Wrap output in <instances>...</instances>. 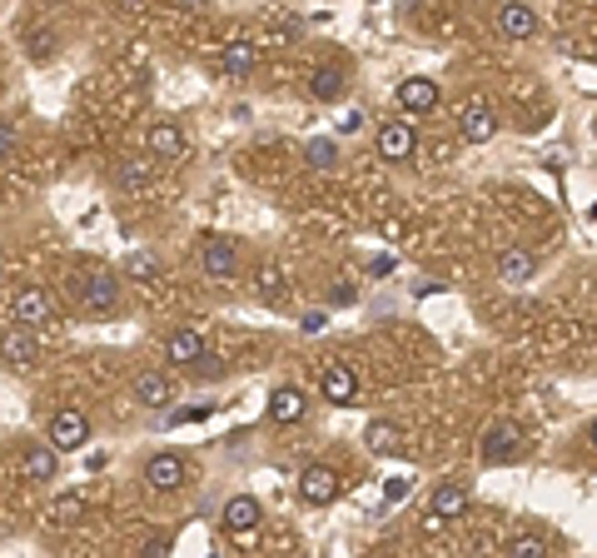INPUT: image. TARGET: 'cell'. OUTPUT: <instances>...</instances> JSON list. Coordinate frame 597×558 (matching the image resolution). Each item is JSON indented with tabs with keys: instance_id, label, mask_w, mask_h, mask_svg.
<instances>
[{
	"instance_id": "cell-13",
	"label": "cell",
	"mask_w": 597,
	"mask_h": 558,
	"mask_svg": "<svg viewBox=\"0 0 597 558\" xmlns=\"http://www.w3.org/2000/svg\"><path fill=\"white\" fill-rule=\"evenodd\" d=\"M399 105H403L409 115H429V110H439V80H429V76L403 80V86H399Z\"/></svg>"
},
{
	"instance_id": "cell-7",
	"label": "cell",
	"mask_w": 597,
	"mask_h": 558,
	"mask_svg": "<svg viewBox=\"0 0 597 558\" xmlns=\"http://www.w3.org/2000/svg\"><path fill=\"white\" fill-rule=\"evenodd\" d=\"M298 499L314 503V509L334 503V499H339V469H329V464H309L304 473H298Z\"/></svg>"
},
{
	"instance_id": "cell-37",
	"label": "cell",
	"mask_w": 597,
	"mask_h": 558,
	"mask_svg": "<svg viewBox=\"0 0 597 558\" xmlns=\"http://www.w3.org/2000/svg\"><path fill=\"white\" fill-rule=\"evenodd\" d=\"M588 444L597 449V419H592V424H588Z\"/></svg>"
},
{
	"instance_id": "cell-1",
	"label": "cell",
	"mask_w": 597,
	"mask_h": 558,
	"mask_svg": "<svg viewBox=\"0 0 597 558\" xmlns=\"http://www.w3.org/2000/svg\"><path fill=\"white\" fill-rule=\"evenodd\" d=\"M70 289L90 314H110L115 304H120V279L105 275V269H80V275L70 279Z\"/></svg>"
},
{
	"instance_id": "cell-19",
	"label": "cell",
	"mask_w": 597,
	"mask_h": 558,
	"mask_svg": "<svg viewBox=\"0 0 597 558\" xmlns=\"http://www.w3.org/2000/svg\"><path fill=\"white\" fill-rule=\"evenodd\" d=\"M259 66V46H254V40H229V46L219 50V70L224 76H249V70Z\"/></svg>"
},
{
	"instance_id": "cell-32",
	"label": "cell",
	"mask_w": 597,
	"mask_h": 558,
	"mask_svg": "<svg viewBox=\"0 0 597 558\" xmlns=\"http://www.w3.org/2000/svg\"><path fill=\"white\" fill-rule=\"evenodd\" d=\"M130 275H159V265L149 255H130Z\"/></svg>"
},
{
	"instance_id": "cell-28",
	"label": "cell",
	"mask_w": 597,
	"mask_h": 558,
	"mask_svg": "<svg viewBox=\"0 0 597 558\" xmlns=\"http://www.w3.org/2000/svg\"><path fill=\"white\" fill-rule=\"evenodd\" d=\"M30 56H35V60H50V56H56V30H50V25L30 30Z\"/></svg>"
},
{
	"instance_id": "cell-33",
	"label": "cell",
	"mask_w": 597,
	"mask_h": 558,
	"mask_svg": "<svg viewBox=\"0 0 597 558\" xmlns=\"http://www.w3.org/2000/svg\"><path fill=\"white\" fill-rule=\"evenodd\" d=\"M329 304H354V284H334V289H329Z\"/></svg>"
},
{
	"instance_id": "cell-26",
	"label": "cell",
	"mask_w": 597,
	"mask_h": 558,
	"mask_svg": "<svg viewBox=\"0 0 597 558\" xmlns=\"http://www.w3.org/2000/svg\"><path fill=\"white\" fill-rule=\"evenodd\" d=\"M304 160H309V170H334V165H339V145L334 140H309L304 145Z\"/></svg>"
},
{
	"instance_id": "cell-2",
	"label": "cell",
	"mask_w": 597,
	"mask_h": 558,
	"mask_svg": "<svg viewBox=\"0 0 597 558\" xmlns=\"http://www.w3.org/2000/svg\"><path fill=\"white\" fill-rule=\"evenodd\" d=\"M522 449V429L513 424V419H493V424L483 429V444H478V459H483L488 469L498 464H513Z\"/></svg>"
},
{
	"instance_id": "cell-36",
	"label": "cell",
	"mask_w": 597,
	"mask_h": 558,
	"mask_svg": "<svg viewBox=\"0 0 597 558\" xmlns=\"http://www.w3.org/2000/svg\"><path fill=\"white\" fill-rule=\"evenodd\" d=\"M359 125H364V115H359V110H349V115H344V125H339V130H344V135H354Z\"/></svg>"
},
{
	"instance_id": "cell-20",
	"label": "cell",
	"mask_w": 597,
	"mask_h": 558,
	"mask_svg": "<svg viewBox=\"0 0 597 558\" xmlns=\"http://www.w3.org/2000/svg\"><path fill=\"white\" fill-rule=\"evenodd\" d=\"M498 279L518 289V284L538 279V259H532L528 249H503V255H498Z\"/></svg>"
},
{
	"instance_id": "cell-10",
	"label": "cell",
	"mask_w": 597,
	"mask_h": 558,
	"mask_svg": "<svg viewBox=\"0 0 597 558\" xmlns=\"http://www.w3.org/2000/svg\"><path fill=\"white\" fill-rule=\"evenodd\" d=\"M145 145H149L155 160H179V155L189 150V135L179 130L175 120H155V125H149V135H145Z\"/></svg>"
},
{
	"instance_id": "cell-17",
	"label": "cell",
	"mask_w": 597,
	"mask_h": 558,
	"mask_svg": "<svg viewBox=\"0 0 597 558\" xmlns=\"http://www.w3.org/2000/svg\"><path fill=\"white\" fill-rule=\"evenodd\" d=\"M498 36H508V40H528V36H538V10L532 5H503L498 10Z\"/></svg>"
},
{
	"instance_id": "cell-24",
	"label": "cell",
	"mask_w": 597,
	"mask_h": 558,
	"mask_svg": "<svg viewBox=\"0 0 597 558\" xmlns=\"http://www.w3.org/2000/svg\"><path fill=\"white\" fill-rule=\"evenodd\" d=\"M468 509V489L463 483H439V489H433V519H458V513Z\"/></svg>"
},
{
	"instance_id": "cell-30",
	"label": "cell",
	"mask_w": 597,
	"mask_h": 558,
	"mask_svg": "<svg viewBox=\"0 0 597 558\" xmlns=\"http://www.w3.org/2000/svg\"><path fill=\"white\" fill-rule=\"evenodd\" d=\"M140 558H169V539H165V533H149L145 549H140Z\"/></svg>"
},
{
	"instance_id": "cell-27",
	"label": "cell",
	"mask_w": 597,
	"mask_h": 558,
	"mask_svg": "<svg viewBox=\"0 0 597 558\" xmlns=\"http://www.w3.org/2000/svg\"><path fill=\"white\" fill-rule=\"evenodd\" d=\"M50 519L56 523H80L85 519V493H60L56 509H50Z\"/></svg>"
},
{
	"instance_id": "cell-5",
	"label": "cell",
	"mask_w": 597,
	"mask_h": 558,
	"mask_svg": "<svg viewBox=\"0 0 597 558\" xmlns=\"http://www.w3.org/2000/svg\"><path fill=\"white\" fill-rule=\"evenodd\" d=\"M185 473H189V464H185V454H175V449H159V454L145 459V483L155 493H175L179 483H185Z\"/></svg>"
},
{
	"instance_id": "cell-8",
	"label": "cell",
	"mask_w": 597,
	"mask_h": 558,
	"mask_svg": "<svg viewBox=\"0 0 597 558\" xmlns=\"http://www.w3.org/2000/svg\"><path fill=\"white\" fill-rule=\"evenodd\" d=\"M199 265H205L209 279H234V269H239V245L224 235H209L205 245H199Z\"/></svg>"
},
{
	"instance_id": "cell-11",
	"label": "cell",
	"mask_w": 597,
	"mask_h": 558,
	"mask_svg": "<svg viewBox=\"0 0 597 558\" xmlns=\"http://www.w3.org/2000/svg\"><path fill=\"white\" fill-rule=\"evenodd\" d=\"M458 135H463L468 145H488L498 135V115L488 110L483 100H473V105H463V115H458Z\"/></svg>"
},
{
	"instance_id": "cell-14",
	"label": "cell",
	"mask_w": 597,
	"mask_h": 558,
	"mask_svg": "<svg viewBox=\"0 0 597 558\" xmlns=\"http://www.w3.org/2000/svg\"><path fill=\"white\" fill-rule=\"evenodd\" d=\"M379 155H383L389 165L409 160V155H413V125H409V120H389V125H379Z\"/></svg>"
},
{
	"instance_id": "cell-35",
	"label": "cell",
	"mask_w": 597,
	"mask_h": 558,
	"mask_svg": "<svg viewBox=\"0 0 597 558\" xmlns=\"http://www.w3.org/2000/svg\"><path fill=\"white\" fill-rule=\"evenodd\" d=\"M324 324H329V314H324V309L304 314V334H319V330H324Z\"/></svg>"
},
{
	"instance_id": "cell-4",
	"label": "cell",
	"mask_w": 597,
	"mask_h": 558,
	"mask_svg": "<svg viewBox=\"0 0 597 558\" xmlns=\"http://www.w3.org/2000/svg\"><path fill=\"white\" fill-rule=\"evenodd\" d=\"M10 320L25 324V330H40V324L56 320V299H50V289H40V284H25V289H15V299H10Z\"/></svg>"
},
{
	"instance_id": "cell-31",
	"label": "cell",
	"mask_w": 597,
	"mask_h": 558,
	"mask_svg": "<svg viewBox=\"0 0 597 558\" xmlns=\"http://www.w3.org/2000/svg\"><path fill=\"white\" fill-rule=\"evenodd\" d=\"M259 294H264V299H279V294H284V284H279V275H274V269H264V279H259Z\"/></svg>"
},
{
	"instance_id": "cell-15",
	"label": "cell",
	"mask_w": 597,
	"mask_h": 558,
	"mask_svg": "<svg viewBox=\"0 0 597 558\" xmlns=\"http://www.w3.org/2000/svg\"><path fill=\"white\" fill-rule=\"evenodd\" d=\"M319 394H324L329 404H354V394H359V374L349 370V364H329L324 379H319Z\"/></svg>"
},
{
	"instance_id": "cell-25",
	"label": "cell",
	"mask_w": 597,
	"mask_h": 558,
	"mask_svg": "<svg viewBox=\"0 0 597 558\" xmlns=\"http://www.w3.org/2000/svg\"><path fill=\"white\" fill-rule=\"evenodd\" d=\"M149 175H155L149 160H120L115 165V185L120 189H140V185H149Z\"/></svg>"
},
{
	"instance_id": "cell-22",
	"label": "cell",
	"mask_w": 597,
	"mask_h": 558,
	"mask_svg": "<svg viewBox=\"0 0 597 558\" xmlns=\"http://www.w3.org/2000/svg\"><path fill=\"white\" fill-rule=\"evenodd\" d=\"M344 90H349V76L339 66H314V76H309V95H314V100L334 105Z\"/></svg>"
},
{
	"instance_id": "cell-12",
	"label": "cell",
	"mask_w": 597,
	"mask_h": 558,
	"mask_svg": "<svg viewBox=\"0 0 597 558\" xmlns=\"http://www.w3.org/2000/svg\"><path fill=\"white\" fill-rule=\"evenodd\" d=\"M135 399H140L145 409H155V414H165V409L175 404V384H169V374L145 370V374H135Z\"/></svg>"
},
{
	"instance_id": "cell-18",
	"label": "cell",
	"mask_w": 597,
	"mask_h": 558,
	"mask_svg": "<svg viewBox=\"0 0 597 558\" xmlns=\"http://www.w3.org/2000/svg\"><path fill=\"white\" fill-rule=\"evenodd\" d=\"M165 360H169V364H185V370H189V364L209 360V354H205V340H199L195 330H175V334L165 340Z\"/></svg>"
},
{
	"instance_id": "cell-9",
	"label": "cell",
	"mask_w": 597,
	"mask_h": 558,
	"mask_svg": "<svg viewBox=\"0 0 597 558\" xmlns=\"http://www.w3.org/2000/svg\"><path fill=\"white\" fill-rule=\"evenodd\" d=\"M259 499L254 493H234L229 503H224V513H219V523H224V533H234V539H249L254 529H259Z\"/></svg>"
},
{
	"instance_id": "cell-34",
	"label": "cell",
	"mask_w": 597,
	"mask_h": 558,
	"mask_svg": "<svg viewBox=\"0 0 597 558\" xmlns=\"http://www.w3.org/2000/svg\"><path fill=\"white\" fill-rule=\"evenodd\" d=\"M383 493H389V503L409 499V479H389V489H383Z\"/></svg>"
},
{
	"instance_id": "cell-29",
	"label": "cell",
	"mask_w": 597,
	"mask_h": 558,
	"mask_svg": "<svg viewBox=\"0 0 597 558\" xmlns=\"http://www.w3.org/2000/svg\"><path fill=\"white\" fill-rule=\"evenodd\" d=\"M508 558H542V539H538V533H518L513 549H508Z\"/></svg>"
},
{
	"instance_id": "cell-21",
	"label": "cell",
	"mask_w": 597,
	"mask_h": 558,
	"mask_svg": "<svg viewBox=\"0 0 597 558\" xmlns=\"http://www.w3.org/2000/svg\"><path fill=\"white\" fill-rule=\"evenodd\" d=\"M56 469H60V454L50 444H25V454H20V473L25 479L46 483V479H56Z\"/></svg>"
},
{
	"instance_id": "cell-3",
	"label": "cell",
	"mask_w": 597,
	"mask_h": 558,
	"mask_svg": "<svg viewBox=\"0 0 597 558\" xmlns=\"http://www.w3.org/2000/svg\"><path fill=\"white\" fill-rule=\"evenodd\" d=\"M85 439H90V419L80 414V409H56L46 424V444L56 449V454H75V449H85Z\"/></svg>"
},
{
	"instance_id": "cell-6",
	"label": "cell",
	"mask_w": 597,
	"mask_h": 558,
	"mask_svg": "<svg viewBox=\"0 0 597 558\" xmlns=\"http://www.w3.org/2000/svg\"><path fill=\"white\" fill-rule=\"evenodd\" d=\"M0 360H5L10 370H30V364L40 360L35 330H25V324H15V320H10L5 330H0Z\"/></svg>"
},
{
	"instance_id": "cell-38",
	"label": "cell",
	"mask_w": 597,
	"mask_h": 558,
	"mask_svg": "<svg viewBox=\"0 0 597 558\" xmlns=\"http://www.w3.org/2000/svg\"><path fill=\"white\" fill-rule=\"evenodd\" d=\"M588 215H592V219H597V205H592V209H588Z\"/></svg>"
},
{
	"instance_id": "cell-16",
	"label": "cell",
	"mask_w": 597,
	"mask_h": 558,
	"mask_svg": "<svg viewBox=\"0 0 597 558\" xmlns=\"http://www.w3.org/2000/svg\"><path fill=\"white\" fill-rule=\"evenodd\" d=\"M309 414V399H304V389H294V384H279L269 394V419L274 424H298V419Z\"/></svg>"
},
{
	"instance_id": "cell-23",
	"label": "cell",
	"mask_w": 597,
	"mask_h": 558,
	"mask_svg": "<svg viewBox=\"0 0 597 558\" xmlns=\"http://www.w3.org/2000/svg\"><path fill=\"white\" fill-rule=\"evenodd\" d=\"M364 444L373 449V454H399L403 449V429L389 424V419H373V424L364 429Z\"/></svg>"
}]
</instances>
